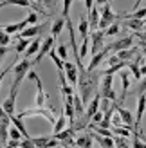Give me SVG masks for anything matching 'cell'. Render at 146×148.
I'll use <instances>...</instances> for the list:
<instances>
[{"label": "cell", "instance_id": "obj_18", "mask_svg": "<svg viewBox=\"0 0 146 148\" xmlns=\"http://www.w3.org/2000/svg\"><path fill=\"white\" fill-rule=\"evenodd\" d=\"M67 27V20H65L63 16L61 18H56L53 20V24H50V36H54V38H58V36L61 34V31Z\"/></svg>", "mask_w": 146, "mask_h": 148}, {"label": "cell", "instance_id": "obj_36", "mask_svg": "<svg viewBox=\"0 0 146 148\" xmlns=\"http://www.w3.org/2000/svg\"><path fill=\"white\" fill-rule=\"evenodd\" d=\"M56 53L60 54V58L65 62V60H69V51H67V45H63V43H60V45L56 47Z\"/></svg>", "mask_w": 146, "mask_h": 148}, {"label": "cell", "instance_id": "obj_29", "mask_svg": "<svg viewBox=\"0 0 146 148\" xmlns=\"http://www.w3.org/2000/svg\"><path fill=\"white\" fill-rule=\"evenodd\" d=\"M128 67V62H119L117 65H112V67H105L103 69V76L105 74H114V72H119V71H123V69H126Z\"/></svg>", "mask_w": 146, "mask_h": 148}, {"label": "cell", "instance_id": "obj_4", "mask_svg": "<svg viewBox=\"0 0 146 148\" xmlns=\"http://www.w3.org/2000/svg\"><path fill=\"white\" fill-rule=\"evenodd\" d=\"M105 31L96 29V31H90V56L98 54L99 51L105 49Z\"/></svg>", "mask_w": 146, "mask_h": 148}, {"label": "cell", "instance_id": "obj_20", "mask_svg": "<svg viewBox=\"0 0 146 148\" xmlns=\"http://www.w3.org/2000/svg\"><path fill=\"white\" fill-rule=\"evenodd\" d=\"M90 134H92V139H94V141H98V145L101 148H114L115 146L114 137H103V136H99L98 132H90Z\"/></svg>", "mask_w": 146, "mask_h": 148}, {"label": "cell", "instance_id": "obj_51", "mask_svg": "<svg viewBox=\"0 0 146 148\" xmlns=\"http://www.w3.org/2000/svg\"><path fill=\"white\" fill-rule=\"evenodd\" d=\"M108 2H112V0H96L98 5H105V4H108Z\"/></svg>", "mask_w": 146, "mask_h": 148}, {"label": "cell", "instance_id": "obj_28", "mask_svg": "<svg viewBox=\"0 0 146 148\" xmlns=\"http://www.w3.org/2000/svg\"><path fill=\"white\" fill-rule=\"evenodd\" d=\"M40 45H42V42H40V40H33L31 43H29L27 51L24 53V56H25V58H31L33 54L36 56V54H38V51H40Z\"/></svg>", "mask_w": 146, "mask_h": 148}, {"label": "cell", "instance_id": "obj_8", "mask_svg": "<svg viewBox=\"0 0 146 148\" xmlns=\"http://www.w3.org/2000/svg\"><path fill=\"white\" fill-rule=\"evenodd\" d=\"M53 45H54V36H50V34H49L47 38L42 42L40 51H38V54H36V58L33 60V63H34V65H38V63L43 60V58H45V56L50 53V49H53Z\"/></svg>", "mask_w": 146, "mask_h": 148}, {"label": "cell", "instance_id": "obj_5", "mask_svg": "<svg viewBox=\"0 0 146 148\" xmlns=\"http://www.w3.org/2000/svg\"><path fill=\"white\" fill-rule=\"evenodd\" d=\"M101 20H99V29H108L115 20H117L119 14H115L112 11V7H110V2L105 4V5H101Z\"/></svg>", "mask_w": 146, "mask_h": 148}, {"label": "cell", "instance_id": "obj_21", "mask_svg": "<svg viewBox=\"0 0 146 148\" xmlns=\"http://www.w3.org/2000/svg\"><path fill=\"white\" fill-rule=\"evenodd\" d=\"M94 145V139H92V134H81V136H78L76 137V146L79 148H92Z\"/></svg>", "mask_w": 146, "mask_h": 148}, {"label": "cell", "instance_id": "obj_22", "mask_svg": "<svg viewBox=\"0 0 146 148\" xmlns=\"http://www.w3.org/2000/svg\"><path fill=\"white\" fill-rule=\"evenodd\" d=\"M9 123H11V117L0 121V145H5L7 139H9Z\"/></svg>", "mask_w": 146, "mask_h": 148}, {"label": "cell", "instance_id": "obj_34", "mask_svg": "<svg viewBox=\"0 0 146 148\" xmlns=\"http://www.w3.org/2000/svg\"><path fill=\"white\" fill-rule=\"evenodd\" d=\"M9 139H16V141H22L24 139V136H22V132L14 127V125L11 123V127H9Z\"/></svg>", "mask_w": 146, "mask_h": 148}, {"label": "cell", "instance_id": "obj_31", "mask_svg": "<svg viewBox=\"0 0 146 148\" xmlns=\"http://www.w3.org/2000/svg\"><path fill=\"white\" fill-rule=\"evenodd\" d=\"M89 45H90V36H85L83 42H81V47H79V56H81V60H85V58L89 56Z\"/></svg>", "mask_w": 146, "mask_h": 148}, {"label": "cell", "instance_id": "obj_39", "mask_svg": "<svg viewBox=\"0 0 146 148\" xmlns=\"http://www.w3.org/2000/svg\"><path fill=\"white\" fill-rule=\"evenodd\" d=\"M72 2H74V0H63V13H61V16H63L65 20L70 18L69 13H70V5H72Z\"/></svg>", "mask_w": 146, "mask_h": 148}, {"label": "cell", "instance_id": "obj_15", "mask_svg": "<svg viewBox=\"0 0 146 148\" xmlns=\"http://www.w3.org/2000/svg\"><path fill=\"white\" fill-rule=\"evenodd\" d=\"M63 71H65V76H67V81H69V83H70V85H76V83H78V65L65 60Z\"/></svg>", "mask_w": 146, "mask_h": 148}, {"label": "cell", "instance_id": "obj_60", "mask_svg": "<svg viewBox=\"0 0 146 148\" xmlns=\"http://www.w3.org/2000/svg\"><path fill=\"white\" fill-rule=\"evenodd\" d=\"M144 29H146V27H144Z\"/></svg>", "mask_w": 146, "mask_h": 148}, {"label": "cell", "instance_id": "obj_19", "mask_svg": "<svg viewBox=\"0 0 146 148\" xmlns=\"http://www.w3.org/2000/svg\"><path fill=\"white\" fill-rule=\"evenodd\" d=\"M99 105H101V94H99V92H96V94H94V98L90 99V103L87 105V112H85V114L92 119V116L99 110Z\"/></svg>", "mask_w": 146, "mask_h": 148}, {"label": "cell", "instance_id": "obj_35", "mask_svg": "<svg viewBox=\"0 0 146 148\" xmlns=\"http://www.w3.org/2000/svg\"><path fill=\"white\" fill-rule=\"evenodd\" d=\"M119 29H121V24H119V20H115L114 24L105 31V34H106V36H115V34L119 33Z\"/></svg>", "mask_w": 146, "mask_h": 148}, {"label": "cell", "instance_id": "obj_23", "mask_svg": "<svg viewBox=\"0 0 146 148\" xmlns=\"http://www.w3.org/2000/svg\"><path fill=\"white\" fill-rule=\"evenodd\" d=\"M115 54H117V58L121 62H128V60H132L135 54H139V47H130V49H125V51H119V53H115Z\"/></svg>", "mask_w": 146, "mask_h": 148}, {"label": "cell", "instance_id": "obj_25", "mask_svg": "<svg viewBox=\"0 0 146 148\" xmlns=\"http://www.w3.org/2000/svg\"><path fill=\"white\" fill-rule=\"evenodd\" d=\"M11 117V123L14 125V127H16L20 132H22V136H24V137H31V136H29V132H27V128H25V125H24V121H22V117L20 116H16V114H14V116H9Z\"/></svg>", "mask_w": 146, "mask_h": 148}, {"label": "cell", "instance_id": "obj_38", "mask_svg": "<svg viewBox=\"0 0 146 148\" xmlns=\"http://www.w3.org/2000/svg\"><path fill=\"white\" fill-rule=\"evenodd\" d=\"M4 31H5L7 34L20 33V24H18V22H16V24H7V25H4Z\"/></svg>", "mask_w": 146, "mask_h": 148}, {"label": "cell", "instance_id": "obj_46", "mask_svg": "<svg viewBox=\"0 0 146 148\" xmlns=\"http://www.w3.org/2000/svg\"><path fill=\"white\" fill-rule=\"evenodd\" d=\"M58 2H60V0H43V5H47L49 9H54L58 5Z\"/></svg>", "mask_w": 146, "mask_h": 148}, {"label": "cell", "instance_id": "obj_49", "mask_svg": "<svg viewBox=\"0 0 146 148\" xmlns=\"http://www.w3.org/2000/svg\"><path fill=\"white\" fill-rule=\"evenodd\" d=\"M13 67H14V63H13V65H9V67H5V69H4V72H0V85H2V79H4V76H5V74L9 72Z\"/></svg>", "mask_w": 146, "mask_h": 148}, {"label": "cell", "instance_id": "obj_27", "mask_svg": "<svg viewBox=\"0 0 146 148\" xmlns=\"http://www.w3.org/2000/svg\"><path fill=\"white\" fill-rule=\"evenodd\" d=\"M89 31H90V25H89V18L83 16L79 18V25H78V33L81 34V38H85V36H89Z\"/></svg>", "mask_w": 146, "mask_h": 148}, {"label": "cell", "instance_id": "obj_59", "mask_svg": "<svg viewBox=\"0 0 146 148\" xmlns=\"http://www.w3.org/2000/svg\"><path fill=\"white\" fill-rule=\"evenodd\" d=\"M0 2H2V0H0Z\"/></svg>", "mask_w": 146, "mask_h": 148}, {"label": "cell", "instance_id": "obj_16", "mask_svg": "<svg viewBox=\"0 0 146 148\" xmlns=\"http://www.w3.org/2000/svg\"><path fill=\"white\" fill-rule=\"evenodd\" d=\"M89 25H90V31H96L99 29V20H101V11L98 9V5H94L92 9L89 11Z\"/></svg>", "mask_w": 146, "mask_h": 148}, {"label": "cell", "instance_id": "obj_43", "mask_svg": "<svg viewBox=\"0 0 146 148\" xmlns=\"http://www.w3.org/2000/svg\"><path fill=\"white\" fill-rule=\"evenodd\" d=\"M146 92V76H143V79H139V87H137V96Z\"/></svg>", "mask_w": 146, "mask_h": 148}, {"label": "cell", "instance_id": "obj_45", "mask_svg": "<svg viewBox=\"0 0 146 148\" xmlns=\"http://www.w3.org/2000/svg\"><path fill=\"white\" fill-rule=\"evenodd\" d=\"M134 38H139L143 43H146V33H143V31H134Z\"/></svg>", "mask_w": 146, "mask_h": 148}, {"label": "cell", "instance_id": "obj_17", "mask_svg": "<svg viewBox=\"0 0 146 148\" xmlns=\"http://www.w3.org/2000/svg\"><path fill=\"white\" fill-rule=\"evenodd\" d=\"M123 25H125L126 29H130V31H143V29L146 27V20H139V18H125V22H123Z\"/></svg>", "mask_w": 146, "mask_h": 148}, {"label": "cell", "instance_id": "obj_10", "mask_svg": "<svg viewBox=\"0 0 146 148\" xmlns=\"http://www.w3.org/2000/svg\"><path fill=\"white\" fill-rule=\"evenodd\" d=\"M49 25V20L47 22H43V24H36V25H29L25 27L24 31H20V36L18 38H34V36H38L43 29H45Z\"/></svg>", "mask_w": 146, "mask_h": 148}, {"label": "cell", "instance_id": "obj_44", "mask_svg": "<svg viewBox=\"0 0 146 148\" xmlns=\"http://www.w3.org/2000/svg\"><path fill=\"white\" fill-rule=\"evenodd\" d=\"M9 51H14V49H13V47H9V45H5V47L0 45V65H2V60L5 58V54L9 53Z\"/></svg>", "mask_w": 146, "mask_h": 148}, {"label": "cell", "instance_id": "obj_55", "mask_svg": "<svg viewBox=\"0 0 146 148\" xmlns=\"http://www.w3.org/2000/svg\"><path fill=\"white\" fill-rule=\"evenodd\" d=\"M0 29H4V25H0Z\"/></svg>", "mask_w": 146, "mask_h": 148}, {"label": "cell", "instance_id": "obj_53", "mask_svg": "<svg viewBox=\"0 0 146 148\" xmlns=\"http://www.w3.org/2000/svg\"><path fill=\"white\" fill-rule=\"evenodd\" d=\"M141 2H143V0H137V2L134 4V11H135V9H139V5H141Z\"/></svg>", "mask_w": 146, "mask_h": 148}, {"label": "cell", "instance_id": "obj_3", "mask_svg": "<svg viewBox=\"0 0 146 148\" xmlns=\"http://www.w3.org/2000/svg\"><path fill=\"white\" fill-rule=\"evenodd\" d=\"M112 79H114L112 74H105V76L101 78V83H99L98 92L101 94V98H106V99H110V101H117L115 90L112 88Z\"/></svg>", "mask_w": 146, "mask_h": 148}, {"label": "cell", "instance_id": "obj_42", "mask_svg": "<svg viewBox=\"0 0 146 148\" xmlns=\"http://www.w3.org/2000/svg\"><path fill=\"white\" fill-rule=\"evenodd\" d=\"M103 117H105V112H101V110H98V112L92 116V121H90V123L98 125V123H101V121H103Z\"/></svg>", "mask_w": 146, "mask_h": 148}, {"label": "cell", "instance_id": "obj_47", "mask_svg": "<svg viewBox=\"0 0 146 148\" xmlns=\"http://www.w3.org/2000/svg\"><path fill=\"white\" fill-rule=\"evenodd\" d=\"M7 148H16V146H20V141H16V139H7Z\"/></svg>", "mask_w": 146, "mask_h": 148}, {"label": "cell", "instance_id": "obj_56", "mask_svg": "<svg viewBox=\"0 0 146 148\" xmlns=\"http://www.w3.org/2000/svg\"><path fill=\"white\" fill-rule=\"evenodd\" d=\"M65 148H72V146H65Z\"/></svg>", "mask_w": 146, "mask_h": 148}, {"label": "cell", "instance_id": "obj_32", "mask_svg": "<svg viewBox=\"0 0 146 148\" xmlns=\"http://www.w3.org/2000/svg\"><path fill=\"white\" fill-rule=\"evenodd\" d=\"M7 5H18V7H25L29 9L31 7V0H5Z\"/></svg>", "mask_w": 146, "mask_h": 148}, {"label": "cell", "instance_id": "obj_48", "mask_svg": "<svg viewBox=\"0 0 146 148\" xmlns=\"http://www.w3.org/2000/svg\"><path fill=\"white\" fill-rule=\"evenodd\" d=\"M94 5H96V0H85V9H87V13H89Z\"/></svg>", "mask_w": 146, "mask_h": 148}, {"label": "cell", "instance_id": "obj_33", "mask_svg": "<svg viewBox=\"0 0 146 148\" xmlns=\"http://www.w3.org/2000/svg\"><path fill=\"white\" fill-rule=\"evenodd\" d=\"M38 18H40V14L36 13V11H33V9H29V14L25 16V22L29 25H36L38 24Z\"/></svg>", "mask_w": 146, "mask_h": 148}, {"label": "cell", "instance_id": "obj_26", "mask_svg": "<svg viewBox=\"0 0 146 148\" xmlns=\"http://www.w3.org/2000/svg\"><path fill=\"white\" fill-rule=\"evenodd\" d=\"M29 43H31V38H18L16 43H14V53L16 54H22V53H25L27 47H29Z\"/></svg>", "mask_w": 146, "mask_h": 148}, {"label": "cell", "instance_id": "obj_41", "mask_svg": "<svg viewBox=\"0 0 146 148\" xmlns=\"http://www.w3.org/2000/svg\"><path fill=\"white\" fill-rule=\"evenodd\" d=\"M119 62H121V60L117 58V54H112V56H108V58H106V62H105V63H106V67H112V65H117Z\"/></svg>", "mask_w": 146, "mask_h": 148}, {"label": "cell", "instance_id": "obj_57", "mask_svg": "<svg viewBox=\"0 0 146 148\" xmlns=\"http://www.w3.org/2000/svg\"><path fill=\"white\" fill-rule=\"evenodd\" d=\"M0 148H7V146H0Z\"/></svg>", "mask_w": 146, "mask_h": 148}, {"label": "cell", "instance_id": "obj_7", "mask_svg": "<svg viewBox=\"0 0 146 148\" xmlns=\"http://www.w3.org/2000/svg\"><path fill=\"white\" fill-rule=\"evenodd\" d=\"M34 83H36V96L33 99V105L34 107H45L47 99H49V94H45V90H43V83H42L40 76L34 79Z\"/></svg>", "mask_w": 146, "mask_h": 148}, {"label": "cell", "instance_id": "obj_2", "mask_svg": "<svg viewBox=\"0 0 146 148\" xmlns=\"http://www.w3.org/2000/svg\"><path fill=\"white\" fill-rule=\"evenodd\" d=\"M20 117H25V116H43L49 123H53L56 121V114H54V107H33V108H25V110H22V112H18Z\"/></svg>", "mask_w": 146, "mask_h": 148}, {"label": "cell", "instance_id": "obj_6", "mask_svg": "<svg viewBox=\"0 0 146 148\" xmlns=\"http://www.w3.org/2000/svg\"><path fill=\"white\" fill-rule=\"evenodd\" d=\"M16 92H18V88L16 87H11L9 96L2 101V107H4L7 116H14V114H16Z\"/></svg>", "mask_w": 146, "mask_h": 148}, {"label": "cell", "instance_id": "obj_9", "mask_svg": "<svg viewBox=\"0 0 146 148\" xmlns=\"http://www.w3.org/2000/svg\"><path fill=\"white\" fill-rule=\"evenodd\" d=\"M108 54H110V49H108V45L103 49V51H99L98 54H94L92 56V60H90V63L87 65V71H90V72H94L101 63H103V60H106L108 58Z\"/></svg>", "mask_w": 146, "mask_h": 148}, {"label": "cell", "instance_id": "obj_40", "mask_svg": "<svg viewBox=\"0 0 146 148\" xmlns=\"http://www.w3.org/2000/svg\"><path fill=\"white\" fill-rule=\"evenodd\" d=\"M29 9L36 11L38 14H47V13H45V9H43V7L40 5V2H31V7H29ZM47 16H49V14H47Z\"/></svg>", "mask_w": 146, "mask_h": 148}, {"label": "cell", "instance_id": "obj_1", "mask_svg": "<svg viewBox=\"0 0 146 148\" xmlns=\"http://www.w3.org/2000/svg\"><path fill=\"white\" fill-rule=\"evenodd\" d=\"M33 62L29 60V58H24V60H16V63H14V67H13V74H14V79H13V83L11 87H20V83L27 78V74L29 71L33 69Z\"/></svg>", "mask_w": 146, "mask_h": 148}, {"label": "cell", "instance_id": "obj_37", "mask_svg": "<svg viewBox=\"0 0 146 148\" xmlns=\"http://www.w3.org/2000/svg\"><path fill=\"white\" fill-rule=\"evenodd\" d=\"M11 43V34H7L4 29H0V45L5 47V45H9Z\"/></svg>", "mask_w": 146, "mask_h": 148}, {"label": "cell", "instance_id": "obj_24", "mask_svg": "<svg viewBox=\"0 0 146 148\" xmlns=\"http://www.w3.org/2000/svg\"><path fill=\"white\" fill-rule=\"evenodd\" d=\"M67 125H69V119H67V116L61 114V116H58L56 117V121L53 125V134H58V132H61L67 128Z\"/></svg>", "mask_w": 146, "mask_h": 148}, {"label": "cell", "instance_id": "obj_52", "mask_svg": "<svg viewBox=\"0 0 146 148\" xmlns=\"http://www.w3.org/2000/svg\"><path fill=\"white\" fill-rule=\"evenodd\" d=\"M141 74H143V76H146V62L141 65Z\"/></svg>", "mask_w": 146, "mask_h": 148}, {"label": "cell", "instance_id": "obj_12", "mask_svg": "<svg viewBox=\"0 0 146 148\" xmlns=\"http://www.w3.org/2000/svg\"><path fill=\"white\" fill-rule=\"evenodd\" d=\"M119 79H121L123 88H121V98H119V103H117V105H121V103L125 101L126 94H128V88H130V85H132V78H130V72L125 71V69L119 71Z\"/></svg>", "mask_w": 146, "mask_h": 148}, {"label": "cell", "instance_id": "obj_50", "mask_svg": "<svg viewBox=\"0 0 146 148\" xmlns=\"http://www.w3.org/2000/svg\"><path fill=\"white\" fill-rule=\"evenodd\" d=\"M18 24H20V31H24L25 27H29V24H27V22H25V18L22 20V22H18Z\"/></svg>", "mask_w": 146, "mask_h": 148}, {"label": "cell", "instance_id": "obj_11", "mask_svg": "<svg viewBox=\"0 0 146 148\" xmlns=\"http://www.w3.org/2000/svg\"><path fill=\"white\" fill-rule=\"evenodd\" d=\"M134 47V36H125V38H121L117 42H112L108 49H110V53H119V51H125V49H130Z\"/></svg>", "mask_w": 146, "mask_h": 148}, {"label": "cell", "instance_id": "obj_14", "mask_svg": "<svg viewBox=\"0 0 146 148\" xmlns=\"http://www.w3.org/2000/svg\"><path fill=\"white\" fill-rule=\"evenodd\" d=\"M115 103H117V101H115ZM115 112H117V114L121 116V119H123V123H125V127H126V128H134V130H135V121H134V116H132V112H130L128 108H125V107L117 105V107H115Z\"/></svg>", "mask_w": 146, "mask_h": 148}, {"label": "cell", "instance_id": "obj_54", "mask_svg": "<svg viewBox=\"0 0 146 148\" xmlns=\"http://www.w3.org/2000/svg\"><path fill=\"white\" fill-rule=\"evenodd\" d=\"M34 2H40V4H43V0H34Z\"/></svg>", "mask_w": 146, "mask_h": 148}, {"label": "cell", "instance_id": "obj_30", "mask_svg": "<svg viewBox=\"0 0 146 148\" xmlns=\"http://www.w3.org/2000/svg\"><path fill=\"white\" fill-rule=\"evenodd\" d=\"M49 58L53 60V63L58 67V71H63V65H65V62L60 58V54L56 53V49H50V53H49Z\"/></svg>", "mask_w": 146, "mask_h": 148}, {"label": "cell", "instance_id": "obj_58", "mask_svg": "<svg viewBox=\"0 0 146 148\" xmlns=\"http://www.w3.org/2000/svg\"><path fill=\"white\" fill-rule=\"evenodd\" d=\"M16 148H22V146H16Z\"/></svg>", "mask_w": 146, "mask_h": 148}, {"label": "cell", "instance_id": "obj_13", "mask_svg": "<svg viewBox=\"0 0 146 148\" xmlns=\"http://www.w3.org/2000/svg\"><path fill=\"white\" fill-rule=\"evenodd\" d=\"M146 112V92L137 96V117H135V130H141V121Z\"/></svg>", "mask_w": 146, "mask_h": 148}]
</instances>
